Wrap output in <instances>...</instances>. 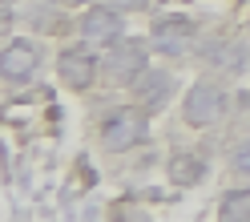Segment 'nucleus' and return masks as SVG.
I'll return each instance as SVG.
<instances>
[{
  "label": "nucleus",
  "instance_id": "nucleus-1",
  "mask_svg": "<svg viewBox=\"0 0 250 222\" xmlns=\"http://www.w3.org/2000/svg\"><path fill=\"white\" fill-rule=\"evenodd\" d=\"M142 133H146V121H142V117H133V113H117L113 121L105 125V146L125 150V146H133Z\"/></svg>",
  "mask_w": 250,
  "mask_h": 222
},
{
  "label": "nucleus",
  "instance_id": "nucleus-2",
  "mask_svg": "<svg viewBox=\"0 0 250 222\" xmlns=\"http://www.w3.org/2000/svg\"><path fill=\"white\" fill-rule=\"evenodd\" d=\"M190 37H194V28H190V21H182V17L162 21V24H158V33H153V41H158L166 53H186Z\"/></svg>",
  "mask_w": 250,
  "mask_h": 222
},
{
  "label": "nucleus",
  "instance_id": "nucleus-3",
  "mask_svg": "<svg viewBox=\"0 0 250 222\" xmlns=\"http://www.w3.org/2000/svg\"><path fill=\"white\" fill-rule=\"evenodd\" d=\"M186 113H190L194 121H214L218 113H222V93L210 89V85H198L190 93V101H186Z\"/></svg>",
  "mask_w": 250,
  "mask_h": 222
},
{
  "label": "nucleus",
  "instance_id": "nucleus-4",
  "mask_svg": "<svg viewBox=\"0 0 250 222\" xmlns=\"http://www.w3.org/2000/svg\"><path fill=\"white\" fill-rule=\"evenodd\" d=\"M142 65H146V61H142V49L133 44V49H121V53L109 57L105 73L113 77V81H133V73H142Z\"/></svg>",
  "mask_w": 250,
  "mask_h": 222
},
{
  "label": "nucleus",
  "instance_id": "nucleus-5",
  "mask_svg": "<svg viewBox=\"0 0 250 222\" xmlns=\"http://www.w3.org/2000/svg\"><path fill=\"white\" fill-rule=\"evenodd\" d=\"M117 33H121V17L117 12L101 8V12H89L85 17V37L89 41H113Z\"/></svg>",
  "mask_w": 250,
  "mask_h": 222
},
{
  "label": "nucleus",
  "instance_id": "nucleus-6",
  "mask_svg": "<svg viewBox=\"0 0 250 222\" xmlns=\"http://www.w3.org/2000/svg\"><path fill=\"white\" fill-rule=\"evenodd\" d=\"M61 73L69 77V85H89V77H93V57L85 49H73L61 57Z\"/></svg>",
  "mask_w": 250,
  "mask_h": 222
},
{
  "label": "nucleus",
  "instance_id": "nucleus-7",
  "mask_svg": "<svg viewBox=\"0 0 250 222\" xmlns=\"http://www.w3.org/2000/svg\"><path fill=\"white\" fill-rule=\"evenodd\" d=\"M33 65H37V53L28 49L24 41H17V44H12V49L4 53V73H8V77H24Z\"/></svg>",
  "mask_w": 250,
  "mask_h": 222
},
{
  "label": "nucleus",
  "instance_id": "nucleus-8",
  "mask_svg": "<svg viewBox=\"0 0 250 222\" xmlns=\"http://www.w3.org/2000/svg\"><path fill=\"white\" fill-rule=\"evenodd\" d=\"M222 218L226 222H250V190L246 194H230L222 202Z\"/></svg>",
  "mask_w": 250,
  "mask_h": 222
},
{
  "label": "nucleus",
  "instance_id": "nucleus-9",
  "mask_svg": "<svg viewBox=\"0 0 250 222\" xmlns=\"http://www.w3.org/2000/svg\"><path fill=\"white\" fill-rule=\"evenodd\" d=\"M146 105H158L162 97H169V77H146V85L137 89Z\"/></svg>",
  "mask_w": 250,
  "mask_h": 222
},
{
  "label": "nucleus",
  "instance_id": "nucleus-10",
  "mask_svg": "<svg viewBox=\"0 0 250 222\" xmlns=\"http://www.w3.org/2000/svg\"><path fill=\"white\" fill-rule=\"evenodd\" d=\"M234 166H238V170H246V174H250V146H242L238 154H234Z\"/></svg>",
  "mask_w": 250,
  "mask_h": 222
},
{
  "label": "nucleus",
  "instance_id": "nucleus-11",
  "mask_svg": "<svg viewBox=\"0 0 250 222\" xmlns=\"http://www.w3.org/2000/svg\"><path fill=\"white\" fill-rule=\"evenodd\" d=\"M113 4H125V8H129V4H146V0H113Z\"/></svg>",
  "mask_w": 250,
  "mask_h": 222
}]
</instances>
